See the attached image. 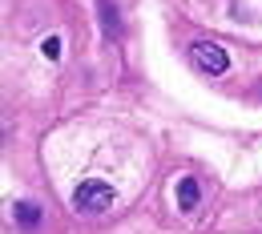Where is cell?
Returning a JSON list of instances; mask_svg holds the SVG:
<instances>
[{
  "label": "cell",
  "instance_id": "cell-1",
  "mask_svg": "<svg viewBox=\"0 0 262 234\" xmlns=\"http://www.w3.org/2000/svg\"><path fill=\"white\" fill-rule=\"evenodd\" d=\"M113 186H105L97 178H89V182H81L77 190H73V210L77 214H105L109 206H113Z\"/></svg>",
  "mask_w": 262,
  "mask_h": 234
},
{
  "label": "cell",
  "instance_id": "cell-2",
  "mask_svg": "<svg viewBox=\"0 0 262 234\" xmlns=\"http://www.w3.org/2000/svg\"><path fill=\"white\" fill-rule=\"evenodd\" d=\"M190 61H194L198 73H210V77H222L230 69L226 49H218L214 40H194V45H190Z\"/></svg>",
  "mask_w": 262,
  "mask_h": 234
},
{
  "label": "cell",
  "instance_id": "cell-6",
  "mask_svg": "<svg viewBox=\"0 0 262 234\" xmlns=\"http://www.w3.org/2000/svg\"><path fill=\"white\" fill-rule=\"evenodd\" d=\"M45 57H53V61L61 57V36H49V40H45Z\"/></svg>",
  "mask_w": 262,
  "mask_h": 234
},
{
  "label": "cell",
  "instance_id": "cell-4",
  "mask_svg": "<svg viewBox=\"0 0 262 234\" xmlns=\"http://www.w3.org/2000/svg\"><path fill=\"white\" fill-rule=\"evenodd\" d=\"M12 218H16V226H25V230H36L45 214H40V206H36V202H16V206H12Z\"/></svg>",
  "mask_w": 262,
  "mask_h": 234
},
{
  "label": "cell",
  "instance_id": "cell-5",
  "mask_svg": "<svg viewBox=\"0 0 262 234\" xmlns=\"http://www.w3.org/2000/svg\"><path fill=\"white\" fill-rule=\"evenodd\" d=\"M97 8H101V33H105L109 40H113V36L121 33V20H117V8H113V0H97Z\"/></svg>",
  "mask_w": 262,
  "mask_h": 234
},
{
  "label": "cell",
  "instance_id": "cell-3",
  "mask_svg": "<svg viewBox=\"0 0 262 234\" xmlns=\"http://www.w3.org/2000/svg\"><path fill=\"white\" fill-rule=\"evenodd\" d=\"M198 202H202V186H198V178H182V182H178V206L190 214V210H198Z\"/></svg>",
  "mask_w": 262,
  "mask_h": 234
}]
</instances>
